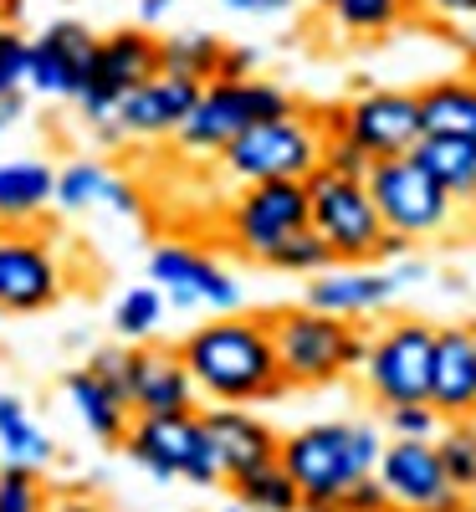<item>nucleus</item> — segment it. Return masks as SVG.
Returning a JSON list of instances; mask_svg holds the SVG:
<instances>
[{"mask_svg": "<svg viewBox=\"0 0 476 512\" xmlns=\"http://www.w3.org/2000/svg\"><path fill=\"white\" fill-rule=\"evenodd\" d=\"M180 359L210 405H267L287 395L267 313H215L180 338Z\"/></svg>", "mask_w": 476, "mask_h": 512, "instance_id": "f257e3e1", "label": "nucleus"}, {"mask_svg": "<svg viewBox=\"0 0 476 512\" xmlns=\"http://www.w3.org/2000/svg\"><path fill=\"white\" fill-rule=\"evenodd\" d=\"M384 451V431L369 420H318L282 436V472L302 492V512H338V497L369 477Z\"/></svg>", "mask_w": 476, "mask_h": 512, "instance_id": "f03ea898", "label": "nucleus"}, {"mask_svg": "<svg viewBox=\"0 0 476 512\" xmlns=\"http://www.w3.org/2000/svg\"><path fill=\"white\" fill-rule=\"evenodd\" d=\"M267 323H272V349H277L287 390H323V384L343 374H359L369 354V333L359 323L318 313L308 303L267 313Z\"/></svg>", "mask_w": 476, "mask_h": 512, "instance_id": "7ed1b4c3", "label": "nucleus"}, {"mask_svg": "<svg viewBox=\"0 0 476 512\" xmlns=\"http://www.w3.org/2000/svg\"><path fill=\"white\" fill-rule=\"evenodd\" d=\"M323 118L313 108H292L277 118L251 123L246 134H236L215 164L231 185H262V180H308L323 164Z\"/></svg>", "mask_w": 476, "mask_h": 512, "instance_id": "20e7f679", "label": "nucleus"}, {"mask_svg": "<svg viewBox=\"0 0 476 512\" xmlns=\"http://www.w3.org/2000/svg\"><path fill=\"white\" fill-rule=\"evenodd\" d=\"M292 108H297L292 93L267 82V77H210L195 98V108L185 113L175 144L190 159H215L236 134H246L251 123L292 113Z\"/></svg>", "mask_w": 476, "mask_h": 512, "instance_id": "39448f33", "label": "nucleus"}, {"mask_svg": "<svg viewBox=\"0 0 476 512\" xmlns=\"http://www.w3.org/2000/svg\"><path fill=\"white\" fill-rule=\"evenodd\" d=\"M123 451L134 466L154 482H195V487H221V456H215V441L205 431L200 410L190 415H134L123 436Z\"/></svg>", "mask_w": 476, "mask_h": 512, "instance_id": "423d86ee", "label": "nucleus"}, {"mask_svg": "<svg viewBox=\"0 0 476 512\" xmlns=\"http://www.w3.org/2000/svg\"><path fill=\"white\" fill-rule=\"evenodd\" d=\"M308 226L323 236V246L333 251L338 267H374L379 256V236L384 221L374 210V195L364 180H343L333 169H313L308 180Z\"/></svg>", "mask_w": 476, "mask_h": 512, "instance_id": "0eeeda50", "label": "nucleus"}, {"mask_svg": "<svg viewBox=\"0 0 476 512\" xmlns=\"http://www.w3.org/2000/svg\"><path fill=\"white\" fill-rule=\"evenodd\" d=\"M308 226V185L302 180H262L236 185V195L221 210V241L262 267L267 256Z\"/></svg>", "mask_w": 476, "mask_h": 512, "instance_id": "6e6552de", "label": "nucleus"}, {"mask_svg": "<svg viewBox=\"0 0 476 512\" xmlns=\"http://www.w3.org/2000/svg\"><path fill=\"white\" fill-rule=\"evenodd\" d=\"M369 195L384 231H400L410 241H430V236H446L461 221V205L425 175L415 154H395V159H374L369 169Z\"/></svg>", "mask_w": 476, "mask_h": 512, "instance_id": "1a4fd4ad", "label": "nucleus"}, {"mask_svg": "<svg viewBox=\"0 0 476 512\" xmlns=\"http://www.w3.org/2000/svg\"><path fill=\"white\" fill-rule=\"evenodd\" d=\"M430 359H436V323L425 318H395L369 333V354L359 364L369 400H379V410L430 400Z\"/></svg>", "mask_w": 476, "mask_h": 512, "instance_id": "9d476101", "label": "nucleus"}, {"mask_svg": "<svg viewBox=\"0 0 476 512\" xmlns=\"http://www.w3.org/2000/svg\"><path fill=\"white\" fill-rule=\"evenodd\" d=\"M67 292V262L47 231L0 226V313H47Z\"/></svg>", "mask_w": 476, "mask_h": 512, "instance_id": "9b49d317", "label": "nucleus"}, {"mask_svg": "<svg viewBox=\"0 0 476 512\" xmlns=\"http://www.w3.org/2000/svg\"><path fill=\"white\" fill-rule=\"evenodd\" d=\"M159 72V36L144 26H123L98 36V52H93V77L88 88L77 93V118L88 128H103L118 108L123 93H134L139 82H149Z\"/></svg>", "mask_w": 476, "mask_h": 512, "instance_id": "f8f14e48", "label": "nucleus"}, {"mask_svg": "<svg viewBox=\"0 0 476 512\" xmlns=\"http://www.w3.org/2000/svg\"><path fill=\"white\" fill-rule=\"evenodd\" d=\"M149 277L169 297V308H185V313H236L241 308V282L200 246H185V241L154 246Z\"/></svg>", "mask_w": 476, "mask_h": 512, "instance_id": "ddd939ff", "label": "nucleus"}, {"mask_svg": "<svg viewBox=\"0 0 476 512\" xmlns=\"http://www.w3.org/2000/svg\"><path fill=\"white\" fill-rule=\"evenodd\" d=\"M195 98H200V82L154 72L149 82H139L134 93L118 98L113 118L103 128H93V139L98 144H154V139H175L185 113L195 108Z\"/></svg>", "mask_w": 476, "mask_h": 512, "instance_id": "4468645a", "label": "nucleus"}, {"mask_svg": "<svg viewBox=\"0 0 476 512\" xmlns=\"http://www.w3.org/2000/svg\"><path fill=\"white\" fill-rule=\"evenodd\" d=\"M374 477L384 482L395 512H466V492L451 487L446 466L436 456V441H395L389 436Z\"/></svg>", "mask_w": 476, "mask_h": 512, "instance_id": "2eb2a0df", "label": "nucleus"}, {"mask_svg": "<svg viewBox=\"0 0 476 512\" xmlns=\"http://www.w3.org/2000/svg\"><path fill=\"white\" fill-rule=\"evenodd\" d=\"M338 134L354 139L369 159H395L410 154L425 134L420 98L400 88H364L359 98L338 103Z\"/></svg>", "mask_w": 476, "mask_h": 512, "instance_id": "dca6fc26", "label": "nucleus"}, {"mask_svg": "<svg viewBox=\"0 0 476 512\" xmlns=\"http://www.w3.org/2000/svg\"><path fill=\"white\" fill-rule=\"evenodd\" d=\"M93 52H98L93 26L52 21L47 31H36V41H26V88L41 98L77 103V93L93 77Z\"/></svg>", "mask_w": 476, "mask_h": 512, "instance_id": "f3484780", "label": "nucleus"}, {"mask_svg": "<svg viewBox=\"0 0 476 512\" xmlns=\"http://www.w3.org/2000/svg\"><path fill=\"white\" fill-rule=\"evenodd\" d=\"M200 420H205V431L215 441V456H221L226 482L256 472V466H272L277 451H282V436L262 415H251V405H205Z\"/></svg>", "mask_w": 476, "mask_h": 512, "instance_id": "a211bd4d", "label": "nucleus"}, {"mask_svg": "<svg viewBox=\"0 0 476 512\" xmlns=\"http://www.w3.org/2000/svg\"><path fill=\"white\" fill-rule=\"evenodd\" d=\"M395 272L389 267H328L318 277H308V308L318 313H333V318H369V313H384L389 303H395Z\"/></svg>", "mask_w": 476, "mask_h": 512, "instance_id": "6ab92c4d", "label": "nucleus"}, {"mask_svg": "<svg viewBox=\"0 0 476 512\" xmlns=\"http://www.w3.org/2000/svg\"><path fill=\"white\" fill-rule=\"evenodd\" d=\"M128 405H134V415H190V410H200V390H195L180 349H134Z\"/></svg>", "mask_w": 476, "mask_h": 512, "instance_id": "aec40b11", "label": "nucleus"}, {"mask_svg": "<svg viewBox=\"0 0 476 512\" xmlns=\"http://www.w3.org/2000/svg\"><path fill=\"white\" fill-rule=\"evenodd\" d=\"M430 405L441 420H476V344L466 323L436 328V359H430Z\"/></svg>", "mask_w": 476, "mask_h": 512, "instance_id": "412c9836", "label": "nucleus"}, {"mask_svg": "<svg viewBox=\"0 0 476 512\" xmlns=\"http://www.w3.org/2000/svg\"><path fill=\"white\" fill-rule=\"evenodd\" d=\"M57 205L62 210H93V205H103V210H118V216H139V210H144L134 180L113 175V169L98 164V159H72V164L57 169Z\"/></svg>", "mask_w": 476, "mask_h": 512, "instance_id": "4be33fe9", "label": "nucleus"}, {"mask_svg": "<svg viewBox=\"0 0 476 512\" xmlns=\"http://www.w3.org/2000/svg\"><path fill=\"white\" fill-rule=\"evenodd\" d=\"M57 205V169L47 159L0 164V226H31Z\"/></svg>", "mask_w": 476, "mask_h": 512, "instance_id": "5701e85b", "label": "nucleus"}, {"mask_svg": "<svg viewBox=\"0 0 476 512\" xmlns=\"http://www.w3.org/2000/svg\"><path fill=\"white\" fill-rule=\"evenodd\" d=\"M62 395H67V405L77 410V420L88 425V436H93V441H103V446H123L128 425H134V410H128V400H118L88 364L72 369V374L62 379Z\"/></svg>", "mask_w": 476, "mask_h": 512, "instance_id": "b1692460", "label": "nucleus"}, {"mask_svg": "<svg viewBox=\"0 0 476 512\" xmlns=\"http://www.w3.org/2000/svg\"><path fill=\"white\" fill-rule=\"evenodd\" d=\"M410 154L420 159V169L461 210L476 205V139H461V134H420V144Z\"/></svg>", "mask_w": 476, "mask_h": 512, "instance_id": "393cba45", "label": "nucleus"}, {"mask_svg": "<svg viewBox=\"0 0 476 512\" xmlns=\"http://www.w3.org/2000/svg\"><path fill=\"white\" fill-rule=\"evenodd\" d=\"M425 134H461L476 139V77H436L415 93Z\"/></svg>", "mask_w": 476, "mask_h": 512, "instance_id": "a878e982", "label": "nucleus"}, {"mask_svg": "<svg viewBox=\"0 0 476 512\" xmlns=\"http://www.w3.org/2000/svg\"><path fill=\"white\" fill-rule=\"evenodd\" d=\"M0 451H6V461H16V466H31V472H47V466L57 461L52 436L41 431L36 415L16 395H0Z\"/></svg>", "mask_w": 476, "mask_h": 512, "instance_id": "bb28decb", "label": "nucleus"}, {"mask_svg": "<svg viewBox=\"0 0 476 512\" xmlns=\"http://www.w3.org/2000/svg\"><path fill=\"white\" fill-rule=\"evenodd\" d=\"M221 52H226V41L215 31H169V36H159V72L205 88L215 67H221Z\"/></svg>", "mask_w": 476, "mask_h": 512, "instance_id": "cd10ccee", "label": "nucleus"}, {"mask_svg": "<svg viewBox=\"0 0 476 512\" xmlns=\"http://www.w3.org/2000/svg\"><path fill=\"white\" fill-rule=\"evenodd\" d=\"M328 21L338 36H384V31H395L415 6L410 0H328Z\"/></svg>", "mask_w": 476, "mask_h": 512, "instance_id": "c85d7f7f", "label": "nucleus"}, {"mask_svg": "<svg viewBox=\"0 0 476 512\" xmlns=\"http://www.w3.org/2000/svg\"><path fill=\"white\" fill-rule=\"evenodd\" d=\"M231 487H236V502H241L246 512H302V492H297V482L282 472V461L256 466V472L236 477Z\"/></svg>", "mask_w": 476, "mask_h": 512, "instance_id": "c756f323", "label": "nucleus"}, {"mask_svg": "<svg viewBox=\"0 0 476 512\" xmlns=\"http://www.w3.org/2000/svg\"><path fill=\"white\" fill-rule=\"evenodd\" d=\"M436 456L456 492L476 487V420H446L436 431Z\"/></svg>", "mask_w": 476, "mask_h": 512, "instance_id": "7c9ffc66", "label": "nucleus"}, {"mask_svg": "<svg viewBox=\"0 0 476 512\" xmlns=\"http://www.w3.org/2000/svg\"><path fill=\"white\" fill-rule=\"evenodd\" d=\"M164 313H169V297L159 287H134V292H123L113 303V328H118V338H134L139 344V338L159 333Z\"/></svg>", "mask_w": 476, "mask_h": 512, "instance_id": "2f4dec72", "label": "nucleus"}, {"mask_svg": "<svg viewBox=\"0 0 476 512\" xmlns=\"http://www.w3.org/2000/svg\"><path fill=\"white\" fill-rule=\"evenodd\" d=\"M262 267H272V272H287V277H318V272H328L333 267V251L323 246V236L313 231V226H302L297 236H287Z\"/></svg>", "mask_w": 476, "mask_h": 512, "instance_id": "473e14b6", "label": "nucleus"}, {"mask_svg": "<svg viewBox=\"0 0 476 512\" xmlns=\"http://www.w3.org/2000/svg\"><path fill=\"white\" fill-rule=\"evenodd\" d=\"M0 512H52V497H47L41 472L16 466V461L0 466Z\"/></svg>", "mask_w": 476, "mask_h": 512, "instance_id": "72a5a7b5", "label": "nucleus"}, {"mask_svg": "<svg viewBox=\"0 0 476 512\" xmlns=\"http://www.w3.org/2000/svg\"><path fill=\"white\" fill-rule=\"evenodd\" d=\"M441 410L430 405V400H415V405H389L384 410V436H395V441H436L441 431Z\"/></svg>", "mask_w": 476, "mask_h": 512, "instance_id": "f704fd0d", "label": "nucleus"}, {"mask_svg": "<svg viewBox=\"0 0 476 512\" xmlns=\"http://www.w3.org/2000/svg\"><path fill=\"white\" fill-rule=\"evenodd\" d=\"M26 93V36L16 26H0V98Z\"/></svg>", "mask_w": 476, "mask_h": 512, "instance_id": "c9c22d12", "label": "nucleus"}, {"mask_svg": "<svg viewBox=\"0 0 476 512\" xmlns=\"http://www.w3.org/2000/svg\"><path fill=\"white\" fill-rule=\"evenodd\" d=\"M88 369L108 384V390H113L118 400H128V384H134V349L108 344V349H98V354L88 359ZM128 410H134V405H128Z\"/></svg>", "mask_w": 476, "mask_h": 512, "instance_id": "e433bc0d", "label": "nucleus"}, {"mask_svg": "<svg viewBox=\"0 0 476 512\" xmlns=\"http://www.w3.org/2000/svg\"><path fill=\"white\" fill-rule=\"evenodd\" d=\"M323 169H333V175H343V180H369L374 159H369L354 139L333 134V139H323Z\"/></svg>", "mask_w": 476, "mask_h": 512, "instance_id": "4c0bfd02", "label": "nucleus"}, {"mask_svg": "<svg viewBox=\"0 0 476 512\" xmlns=\"http://www.w3.org/2000/svg\"><path fill=\"white\" fill-rule=\"evenodd\" d=\"M338 512H395V502H389V492H384V482L369 472V477H359L349 492L338 497Z\"/></svg>", "mask_w": 476, "mask_h": 512, "instance_id": "58836bf2", "label": "nucleus"}, {"mask_svg": "<svg viewBox=\"0 0 476 512\" xmlns=\"http://www.w3.org/2000/svg\"><path fill=\"white\" fill-rule=\"evenodd\" d=\"M256 67H262V52H256V47H231V41H226L215 77H256Z\"/></svg>", "mask_w": 476, "mask_h": 512, "instance_id": "ea45409f", "label": "nucleus"}, {"mask_svg": "<svg viewBox=\"0 0 476 512\" xmlns=\"http://www.w3.org/2000/svg\"><path fill=\"white\" fill-rule=\"evenodd\" d=\"M410 6L441 16V21H466V16H476V0H410Z\"/></svg>", "mask_w": 476, "mask_h": 512, "instance_id": "a19ab883", "label": "nucleus"}, {"mask_svg": "<svg viewBox=\"0 0 476 512\" xmlns=\"http://www.w3.org/2000/svg\"><path fill=\"white\" fill-rule=\"evenodd\" d=\"M221 6L236 16H287L297 0H221Z\"/></svg>", "mask_w": 476, "mask_h": 512, "instance_id": "79ce46f5", "label": "nucleus"}, {"mask_svg": "<svg viewBox=\"0 0 476 512\" xmlns=\"http://www.w3.org/2000/svg\"><path fill=\"white\" fill-rule=\"evenodd\" d=\"M21 113H26V98H21V93L0 98V134H11V128L21 123Z\"/></svg>", "mask_w": 476, "mask_h": 512, "instance_id": "37998d69", "label": "nucleus"}, {"mask_svg": "<svg viewBox=\"0 0 476 512\" xmlns=\"http://www.w3.org/2000/svg\"><path fill=\"white\" fill-rule=\"evenodd\" d=\"M175 6H180V0H139V21H144V26H154V21H164Z\"/></svg>", "mask_w": 476, "mask_h": 512, "instance_id": "c03bdc74", "label": "nucleus"}, {"mask_svg": "<svg viewBox=\"0 0 476 512\" xmlns=\"http://www.w3.org/2000/svg\"><path fill=\"white\" fill-rule=\"evenodd\" d=\"M52 512H98V502H93V497H72V492H67V497H57V502H52Z\"/></svg>", "mask_w": 476, "mask_h": 512, "instance_id": "a18cd8bd", "label": "nucleus"}, {"mask_svg": "<svg viewBox=\"0 0 476 512\" xmlns=\"http://www.w3.org/2000/svg\"><path fill=\"white\" fill-rule=\"evenodd\" d=\"M26 11V0H0V26H16Z\"/></svg>", "mask_w": 476, "mask_h": 512, "instance_id": "49530a36", "label": "nucleus"}, {"mask_svg": "<svg viewBox=\"0 0 476 512\" xmlns=\"http://www.w3.org/2000/svg\"><path fill=\"white\" fill-rule=\"evenodd\" d=\"M466 512H476V487H471V492H466Z\"/></svg>", "mask_w": 476, "mask_h": 512, "instance_id": "de8ad7c7", "label": "nucleus"}, {"mask_svg": "<svg viewBox=\"0 0 476 512\" xmlns=\"http://www.w3.org/2000/svg\"><path fill=\"white\" fill-rule=\"evenodd\" d=\"M466 333H471V344H476V318H471V323H466Z\"/></svg>", "mask_w": 476, "mask_h": 512, "instance_id": "09e8293b", "label": "nucleus"}, {"mask_svg": "<svg viewBox=\"0 0 476 512\" xmlns=\"http://www.w3.org/2000/svg\"><path fill=\"white\" fill-rule=\"evenodd\" d=\"M308 6H318V11H323V6H328V0H308Z\"/></svg>", "mask_w": 476, "mask_h": 512, "instance_id": "8fccbe9b", "label": "nucleus"}, {"mask_svg": "<svg viewBox=\"0 0 476 512\" xmlns=\"http://www.w3.org/2000/svg\"><path fill=\"white\" fill-rule=\"evenodd\" d=\"M226 512H246V507H241V502H236V507H226Z\"/></svg>", "mask_w": 476, "mask_h": 512, "instance_id": "3c124183", "label": "nucleus"}]
</instances>
